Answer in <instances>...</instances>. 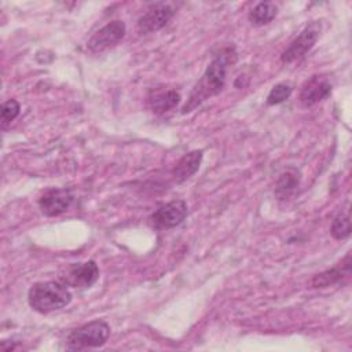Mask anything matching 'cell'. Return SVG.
<instances>
[{
    "label": "cell",
    "mask_w": 352,
    "mask_h": 352,
    "mask_svg": "<svg viewBox=\"0 0 352 352\" xmlns=\"http://www.w3.org/2000/svg\"><path fill=\"white\" fill-rule=\"evenodd\" d=\"M73 202V194L66 188H52L45 191L40 199L38 206L45 216H59L69 209Z\"/></svg>",
    "instance_id": "obj_10"
},
{
    "label": "cell",
    "mask_w": 352,
    "mask_h": 352,
    "mask_svg": "<svg viewBox=\"0 0 352 352\" xmlns=\"http://www.w3.org/2000/svg\"><path fill=\"white\" fill-rule=\"evenodd\" d=\"M21 111V106L15 99H8L1 106V125L6 126L11 121H14Z\"/></svg>",
    "instance_id": "obj_18"
},
{
    "label": "cell",
    "mask_w": 352,
    "mask_h": 352,
    "mask_svg": "<svg viewBox=\"0 0 352 352\" xmlns=\"http://www.w3.org/2000/svg\"><path fill=\"white\" fill-rule=\"evenodd\" d=\"M202 161V150H194L184 154L172 170V176L176 183H182L190 179L199 168Z\"/></svg>",
    "instance_id": "obj_12"
},
{
    "label": "cell",
    "mask_w": 352,
    "mask_h": 352,
    "mask_svg": "<svg viewBox=\"0 0 352 352\" xmlns=\"http://www.w3.org/2000/svg\"><path fill=\"white\" fill-rule=\"evenodd\" d=\"M330 232L333 235V238L336 239H345L346 236H349L351 234V220H349V214H338L333 223H331V228Z\"/></svg>",
    "instance_id": "obj_17"
},
{
    "label": "cell",
    "mask_w": 352,
    "mask_h": 352,
    "mask_svg": "<svg viewBox=\"0 0 352 352\" xmlns=\"http://www.w3.org/2000/svg\"><path fill=\"white\" fill-rule=\"evenodd\" d=\"M300 172L294 168H287L279 175V179L275 184V197L278 199L289 198L298 187Z\"/></svg>",
    "instance_id": "obj_14"
},
{
    "label": "cell",
    "mask_w": 352,
    "mask_h": 352,
    "mask_svg": "<svg viewBox=\"0 0 352 352\" xmlns=\"http://www.w3.org/2000/svg\"><path fill=\"white\" fill-rule=\"evenodd\" d=\"M236 60V54L234 48L228 47L216 55L209 66L206 67L201 80L195 84L194 89L190 94L187 103L183 106L182 113L186 114L199 106L202 102L209 99L213 95H217L224 84L227 77V67Z\"/></svg>",
    "instance_id": "obj_1"
},
{
    "label": "cell",
    "mask_w": 352,
    "mask_h": 352,
    "mask_svg": "<svg viewBox=\"0 0 352 352\" xmlns=\"http://www.w3.org/2000/svg\"><path fill=\"white\" fill-rule=\"evenodd\" d=\"M59 279L70 287H91L99 279V268L92 260L70 264L60 274Z\"/></svg>",
    "instance_id": "obj_6"
},
{
    "label": "cell",
    "mask_w": 352,
    "mask_h": 352,
    "mask_svg": "<svg viewBox=\"0 0 352 352\" xmlns=\"http://www.w3.org/2000/svg\"><path fill=\"white\" fill-rule=\"evenodd\" d=\"M349 274H351V253H348L345 256V258L337 267H333L320 274H316L312 278L311 285L314 287H327V286L341 282Z\"/></svg>",
    "instance_id": "obj_11"
},
{
    "label": "cell",
    "mask_w": 352,
    "mask_h": 352,
    "mask_svg": "<svg viewBox=\"0 0 352 352\" xmlns=\"http://www.w3.org/2000/svg\"><path fill=\"white\" fill-rule=\"evenodd\" d=\"M276 12L278 6L274 1H261L249 12V21L254 26H264L276 16Z\"/></svg>",
    "instance_id": "obj_15"
},
{
    "label": "cell",
    "mask_w": 352,
    "mask_h": 352,
    "mask_svg": "<svg viewBox=\"0 0 352 352\" xmlns=\"http://www.w3.org/2000/svg\"><path fill=\"white\" fill-rule=\"evenodd\" d=\"M125 32L126 28L122 21H111L92 34L87 47L92 54H102L116 47L124 38Z\"/></svg>",
    "instance_id": "obj_5"
},
{
    "label": "cell",
    "mask_w": 352,
    "mask_h": 352,
    "mask_svg": "<svg viewBox=\"0 0 352 352\" xmlns=\"http://www.w3.org/2000/svg\"><path fill=\"white\" fill-rule=\"evenodd\" d=\"M322 32V23L319 21H314L307 25L301 33L290 43V45L282 52L280 60L283 63H292L302 58L318 41Z\"/></svg>",
    "instance_id": "obj_4"
},
{
    "label": "cell",
    "mask_w": 352,
    "mask_h": 352,
    "mask_svg": "<svg viewBox=\"0 0 352 352\" xmlns=\"http://www.w3.org/2000/svg\"><path fill=\"white\" fill-rule=\"evenodd\" d=\"M293 92V85L289 82H279L276 85H274L267 96V103L270 106L274 104H279L282 102H285L286 99H289V96Z\"/></svg>",
    "instance_id": "obj_16"
},
{
    "label": "cell",
    "mask_w": 352,
    "mask_h": 352,
    "mask_svg": "<svg viewBox=\"0 0 352 352\" xmlns=\"http://www.w3.org/2000/svg\"><path fill=\"white\" fill-rule=\"evenodd\" d=\"M187 216V204L183 199L170 201L151 214V223L157 228H173Z\"/></svg>",
    "instance_id": "obj_7"
},
{
    "label": "cell",
    "mask_w": 352,
    "mask_h": 352,
    "mask_svg": "<svg viewBox=\"0 0 352 352\" xmlns=\"http://www.w3.org/2000/svg\"><path fill=\"white\" fill-rule=\"evenodd\" d=\"M110 334V327L103 320L89 322L76 330H73L67 337V348L80 351L87 348L102 346Z\"/></svg>",
    "instance_id": "obj_3"
},
{
    "label": "cell",
    "mask_w": 352,
    "mask_h": 352,
    "mask_svg": "<svg viewBox=\"0 0 352 352\" xmlns=\"http://www.w3.org/2000/svg\"><path fill=\"white\" fill-rule=\"evenodd\" d=\"M179 102H180V95H179V92H176L173 89L153 91L148 95L150 107L157 114H161V113L172 110Z\"/></svg>",
    "instance_id": "obj_13"
},
{
    "label": "cell",
    "mask_w": 352,
    "mask_h": 352,
    "mask_svg": "<svg viewBox=\"0 0 352 352\" xmlns=\"http://www.w3.org/2000/svg\"><path fill=\"white\" fill-rule=\"evenodd\" d=\"M175 14V8L172 4L160 3L153 8L147 10L138 21V32L140 34H148L157 32L162 26H165Z\"/></svg>",
    "instance_id": "obj_8"
},
{
    "label": "cell",
    "mask_w": 352,
    "mask_h": 352,
    "mask_svg": "<svg viewBox=\"0 0 352 352\" xmlns=\"http://www.w3.org/2000/svg\"><path fill=\"white\" fill-rule=\"evenodd\" d=\"M72 301V293L60 280L36 282L28 292V302L38 314H50L65 308Z\"/></svg>",
    "instance_id": "obj_2"
},
{
    "label": "cell",
    "mask_w": 352,
    "mask_h": 352,
    "mask_svg": "<svg viewBox=\"0 0 352 352\" xmlns=\"http://www.w3.org/2000/svg\"><path fill=\"white\" fill-rule=\"evenodd\" d=\"M331 94V82L327 77L315 74L304 82L300 89L298 100L302 107H311Z\"/></svg>",
    "instance_id": "obj_9"
}]
</instances>
